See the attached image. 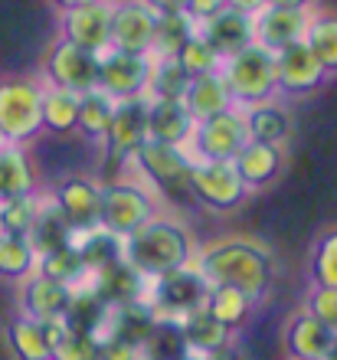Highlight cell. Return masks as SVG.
<instances>
[{"instance_id": "cell-23", "label": "cell", "mask_w": 337, "mask_h": 360, "mask_svg": "<svg viewBox=\"0 0 337 360\" xmlns=\"http://www.w3.org/2000/svg\"><path fill=\"white\" fill-rule=\"evenodd\" d=\"M233 167L249 193H253V190H265L272 180L281 174V148L249 141L243 151L233 158Z\"/></svg>"}, {"instance_id": "cell-43", "label": "cell", "mask_w": 337, "mask_h": 360, "mask_svg": "<svg viewBox=\"0 0 337 360\" xmlns=\"http://www.w3.org/2000/svg\"><path fill=\"white\" fill-rule=\"evenodd\" d=\"M262 7H265V0H226V10H236V13H243V17H249V20Z\"/></svg>"}, {"instance_id": "cell-10", "label": "cell", "mask_w": 337, "mask_h": 360, "mask_svg": "<svg viewBox=\"0 0 337 360\" xmlns=\"http://www.w3.org/2000/svg\"><path fill=\"white\" fill-rule=\"evenodd\" d=\"M56 213L69 226V233H95L102 213V187L89 177H63L49 193Z\"/></svg>"}, {"instance_id": "cell-32", "label": "cell", "mask_w": 337, "mask_h": 360, "mask_svg": "<svg viewBox=\"0 0 337 360\" xmlns=\"http://www.w3.org/2000/svg\"><path fill=\"white\" fill-rule=\"evenodd\" d=\"M305 46L314 53L328 76H337V13H311Z\"/></svg>"}, {"instance_id": "cell-21", "label": "cell", "mask_w": 337, "mask_h": 360, "mask_svg": "<svg viewBox=\"0 0 337 360\" xmlns=\"http://www.w3.org/2000/svg\"><path fill=\"white\" fill-rule=\"evenodd\" d=\"M246 118V131H249V141L269 144V148H285L291 138V112L279 98L262 105H249L243 108Z\"/></svg>"}, {"instance_id": "cell-47", "label": "cell", "mask_w": 337, "mask_h": 360, "mask_svg": "<svg viewBox=\"0 0 337 360\" xmlns=\"http://www.w3.org/2000/svg\"><path fill=\"white\" fill-rule=\"evenodd\" d=\"M0 148H4V138H0Z\"/></svg>"}, {"instance_id": "cell-24", "label": "cell", "mask_w": 337, "mask_h": 360, "mask_svg": "<svg viewBox=\"0 0 337 360\" xmlns=\"http://www.w3.org/2000/svg\"><path fill=\"white\" fill-rule=\"evenodd\" d=\"M253 298L243 295L239 288H229V285H206V295H203V311L213 318L220 328L233 334L239 331L249 314H253Z\"/></svg>"}, {"instance_id": "cell-40", "label": "cell", "mask_w": 337, "mask_h": 360, "mask_svg": "<svg viewBox=\"0 0 337 360\" xmlns=\"http://www.w3.org/2000/svg\"><path fill=\"white\" fill-rule=\"evenodd\" d=\"M305 311L337 334V288H308Z\"/></svg>"}, {"instance_id": "cell-12", "label": "cell", "mask_w": 337, "mask_h": 360, "mask_svg": "<svg viewBox=\"0 0 337 360\" xmlns=\"http://www.w3.org/2000/svg\"><path fill=\"white\" fill-rule=\"evenodd\" d=\"M144 141H148V95L118 102L112 128H108V134H105V141H102L105 154L118 167H128Z\"/></svg>"}, {"instance_id": "cell-44", "label": "cell", "mask_w": 337, "mask_h": 360, "mask_svg": "<svg viewBox=\"0 0 337 360\" xmlns=\"http://www.w3.org/2000/svg\"><path fill=\"white\" fill-rule=\"evenodd\" d=\"M59 13H69V10H79V7H89V4H102V0H49Z\"/></svg>"}, {"instance_id": "cell-31", "label": "cell", "mask_w": 337, "mask_h": 360, "mask_svg": "<svg viewBox=\"0 0 337 360\" xmlns=\"http://www.w3.org/2000/svg\"><path fill=\"white\" fill-rule=\"evenodd\" d=\"M43 131L49 134H72L75 122H79V95L66 92V89L43 86Z\"/></svg>"}, {"instance_id": "cell-22", "label": "cell", "mask_w": 337, "mask_h": 360, "mask_svg": "<svg viewBox=\"0 0 337 360\" xmlns=\"http://www.w3.org/2000/svg\"><path fill=\"white\" fill-rule=\"evenodd\" d=\"M197 33L226 59L253 43V20L243 17V13H236V10H220L216 17L200 23Z\"/></svg>"}, {"instance_id": "cell-34", "label": "cell", "mask_w": 337, "mask_h": 360, "mask_svg": "<svg viewBox=\"0 0 337 360\" xmlns=\"http://www.w3.org/2000/svg\"><path fill=\"white\" fill-rule=\"evenodd\" d=\"M190 76L177 66L174 56H154L148 79V98H184Z\"/></svg>"}, {"instance_id": "cell-1", "label": "cell", "mask_w": 337, "mask_h": 360, "mask_svg": "<svg viewBox=\"0 0 337 360\" xmlns=\"http://www.w3.org/2000/svg\"><path fill=\"white\" fill-rule=\"evenodd\" d=\"M193 272L203 278L206 285H229L249 295L253 302H262L272 288V275H275V262L272 252L259 243L246 236H226L213 239L193 252Z\"/></svg>"}, {"instance_id": "cell-37", "label": "cell", "mask_w": 337, "mask_h": 360, "mask_svg": "<svg viewBox=\"0 0 337 360\" xmlns=\"http://www.w3.org/2000/svg\"><path fill=\"white\" fill-rule=\"evenodd\" d=\"M197 33V23L184 13L174 17H158V30H154V53L151 56H174L190 37Z\"/></svg>"}, {"instance_id": "cell-6", "label": "cell", "mask_w": 337, "mask_h": 360, "mask_svg": "<svg viewBox=\"0 0 337 360\" xmlns=\"http://www.w3.org/2000/svg\"><path fill=\"white\" fill-rule=\"evenodd\" d=\"M102 187V213H98V229L112 239H128L141 223H148L158 210V197L151 193L138 177H122L98 184Z\"/></svg>"}, {"instance_id": "cell-5", "label": "cell", "mask_w": 337, "mask_h": 360, "mask_svg": "<svg viewBox=\"0 0 337 360\" xmlns=\"http://www.w3.org/2000/svg\"><path fill=\"white\" fill-rule=\"evenodd\" d=\"M190 164H193V158L187 154V148L144 141L128 167L138 171V180L154 197H167L170 203L174 200L193 203V197H190Z\"/></svg>"}, {"instance_id": "cell-26", "label": "cell", "mask_w": 337, "mask_h": 360, "mask_svg": "<svg viewBox=\"0 0 337 360\" xmlns=\"http://www.w3.org/2000/svg\"><path fill=\"white\" fill-rule=\"evenodd\" d=\"M7 334V347L17 360H49L53 357V341H49L46 324L33 321L27 314H13L4 328Z\"/></svg>"}, {"instance_id": "cell-14", "label": "cell", "mask_w": 337, "mask_h": 360, "mask_svg": "<svg viewBox=\"0 0 337 360\" xmlns=\"http://www.w3.org/2000/svg\"><path fill=\"white\" fill-rule=\"evenodd\" d=\"M158 13H151L141 0H115L112 4V49L151 56L154 53Z\"/></svg>"}, {"instance_id": "cell-11", "label": "cell", "mask_w": 337, "mask_h": 360, "mask_svg": "<svg viewBox=\"0 0 337 360\" xmlns=\"http://www.w3.org/2000/svg\"><path fill=\"white\" fill-rule=\"evenodd\" d=\"M151 63L154 56H132V53L105 49L98 56V89L112 95L115 102L141 98V95H148Z\"/></svg>"}, {"instance_id": "cell-3", "label": "cell", "mask_w": 337, "mask_h": 360, "mask_svg": "<svg viewBox=\"0 0 337 360\" xmlns=\"http://www.w3.org/2000/svg\"><path fill=\"white\" fill-rule=\"evenodd\" d=\"M229 98L236 108H249V105H262L279 98V79H275V53L262 49L259 43H249L246 49L223 59L220 66Z\"/></svg>"}, {"instance_id": "cell-48", "label": "cell", "mask_w": 337, "mask_h": 360, "mask_svg": "<svg viewBox=\"0 0 337 360\" xmlns=\"http://www.w3.org/2000/svg\"><path fill=\"white\" fill-rule=\"evenodd\" d=\"M184 360H193V357H184Z\"/></svg>"}, {"instance_id": "cell-46", "label": "cell", "mask_w": 337, "mask_h": 360, "mask_svg": "<svg viewBox=\"0 0 337 360\" xmlns=\"http://www.w3.org/2000/svg\"><path fill=\"white\" fill-rule=\"evenodd\" d=\"M324 360H337V334H334V344H331V351H328V357Z\"/></svg>"}, {"instance_id": "cell-49", "label": "cell", "mask_w": 337, "mask_h": 360, "mask_svg": "<svg viewBox=\"0 0 337 360\" xmlns=\"http://www.w3.org/2000/svg\"><path fill=\"white\" fill-rule=\"evenodd\" d=\"M0 233H4V229H0Z\"/></svg>"}, {"instance_id": "cell-19", "label": "cell", "mask_w": 337, "mask_h": 360, "mask_svg": "<svg viewBox=\"0 0 337 360\" xmlns=\"http://www.w3.org/2000/svg\"><path fill=\"white\" fill-rule=\"evenodd\" d=\"M193 131V118L180 98H148V141L184 148Z\"/></svg>"}, {"instance_id": "cell-9", "label": "cell", "mask_w": 337, "mask_h": 360, "mask_svg": "<svg viewBox=\"0 0 337 360\" xmlns=\"http://www.w3.org/2000/svg\"><path fill=\"white\" fill-rule=\"evenodd\" d=\"M190 197L210 213H236L249 200V190L243 187L233 161H193Z\"/></svg>"}, {"instance_id": "cell-36", "label": "cell", "mask_w": 337, "mask_h": 360, "mask_svg": "<svg viewBox=\"0 0 337 360\" xmlns=\"http://www.w3.org/2000/svg\"><path fill=\"white\" fill-rule=\"evenodd\" d=\"M85 269H89V259H85V252L66 243V246L53 249V252H46V256L39 259L37 272L49 275V278H56V282H63V285H69V288H72V282L85 272Z\"/></svg>"}, {"instance_id": "cell-28", "label": "cell", "mask_w": 337, "mask_h": 360, "mask_svg": "<svg viewBox=\"0 0 337 360\" xmlns=\"http://www.w3.org/2000/svg\"><path fill=\"white\" fill-rule=\"evenodd\" d=\"M115 108H118V102L108 92H102V89H92V92L79 95V122H75V131L82 134L89 144H102L108 128H112Z\"/></svg>"}, {"instance_id": "cell-16", "label": "cell", "mask_w": 337, "mask_h": 360, "mask_svg": "<svg viewBox=\"0 0 337 360\" xmlns=\"http://www.w3.org/2000/svg\"><path fill=\"white\" fill-rule=\"evenodd\" d=\"M275 79H279L281 98H305V95H314L318 89H324L331 76L301 39V43L281 49L275 56Z\"/></svg>"}, {"instance_id": "cell-33", "label": "cell", "mask_w": 337, "mask_h": 360, "mask_svg": "<svg viewBox=\"0 0 337 360\" xmlns=\"http://www.w3.org/2000/svg\"><path fill=\"white\" fill-rule=\"evenodd\" d=\"M311 288H337V226L324 229L308 256Z\"/></svg>"}, {"instance_id": "cell-45", "label": "cell", "mask_w": 337, "mask_h": 360, "mask_svg": "<svg viewBox=\"0 0 337 360\" xmlns=\"http://www.w3.org/2000/svg\"><path fill=\"white\" fill-rule=\"evenodd\" d=\"M265 7H288V10H311L314 0H265Z\"/></svg>"}, {"instance_id": "cell-18", "label": "cell", "mask_w": 337, "mask_h": 360, "mask_svg": "<svg viewBox=\"0 0 337 360\" xmlns=\"http://www.w3.org/2000/svg\"><path fill=\"white\" fill-rule=\"evenodd\" d=\"M281 344H285L288 360H324L331 351V344H334V331L324 328L318 318H311L305 308H298L285 321Z\"/></svg>"}, {"instance_id": "cell-15", "label": "cell", "mask_w": 337, "mask_h": 360, "mask_svg": "<svg viewBox=\"0 0 337 360\" xmlns=\"http://www.w3.org/2000/svg\"><path fill=\"white\" fill-rule=\"evenodd\" d=\"M75 304V292L69 285L56 282L43 272H33L30 278L20 282V314H27L33 321H69V311Z\"/></svg>"}, {"instance_id": "cell-35", "label": "cell", "mask_w": 337, "mask_h": 360, "mask_svg": "<svg viewBox=\"0 0 337 360\" xmlns=\"http://www.w3.org/2000/svg\"><path fill=\"white\" fill-rule=\"evenodd\" d=\"M174 59H177V66L187 72L190 79L197 76H210V72H220V66H223V56L216 53L210 43H206L200 33H193V37L184 43V46L174 53Z\"/></svg>"}, {"instance_id": "cell-30", "label": "cell", "mask_w": 337, "mask_h": 360, "mask_svg": "<svg viewBox=\"0 0 337 360\" xmlns=\"http://www.w3.org/2000/svg\"><path fill=\"white\" fill-rule=\"evenodd\" d=\"M39 256L33 243L27 236H10V233H0V278L4 282H23L37 272Z\"/></svg>"}, {"instance_id": "cell-7", "label": "cell", "mask_w": 337, "mask_h": 360, "mask_svg": "<svg viewBox=\"0 0 337 360\" xmlns=\"http://www.w3.org/2000/svg\"><path fill=\"white\" fill-rule=\"evenodd\" d=\"M249 144L243 108H226V112L193 122V131L187 138V154L193 161H233L236 154Z\"/></svg>"}, {"instance_id": "cell-27", "label": "cell", "mask_w": 337, "mask_h": 360, "mask_svg": "<svg viewBox=\"0 0 337 360\" xmlns=\"http://www.w3.org/2000/svg\"><path fill=\"white\" fill-rule=\"evenodd\" d=\"M37 193V171L30 164L27 148L4 144L0 148V203L13 197H30Z\"/></svg>"}, {"instance_id": "cell-38", "label": "cell", "mask_w": 337, "mask_h": 360, "mask_svg": "<svg viewBox=\"0 0 337 360\" xmlns=\"http://www.w3.org/2000/svg\"><path fill=\"white\" fill-rule=\"evenodd\" d=\"M37 213H39L37 193L4 200V203H0V229L10 233V236H30V229L37 223Z\"/></svg>"}, {"instance_id": "cell-2", "label": "cell", "mask_w": 337, "mask_h": 360, "mask_svg": "<svg viewBox=\"0 0 337 360\" xmlns=\"http://www.w3.org/2000/svg\"><path fill=\"white\" fill-rule=\"evenodd\" d=\"M122 249L125 259L138 269V275H148V278L187 269L197 252L190 229L167 213H154L148 223H141L132 236L122 239Z\"/></svg>"}, {"instance_id": "cell-20", "label": "cell", "mask_w": 337, "mask_h": 360, "mask_svg": "<svg viewBox=\"0 0 337 360\" xmlns=\"http://www.w3.org/2000/svg\"><path fill=\"white\" fill-rule=\"evenodd\" d=\"M203 295H206V282L193 272V266H187L170 275H160L158 288H154V302L160 308H167V311L187 318L190 311L203 308Z\"/></svg>"}, {"instance_id": "cell-8", "label": "cell", "mask_w": 337, "mask_h": 360, "mask_svg": "<svg viewBox=\"0 0 337 360\" xmlns=\"http://www.w3.org/2000/svg\"><path fill=\"white\" fill-rule=\"evenodd\" d=\"M39 82L53 89H66L72 95L92 92V89H98V56L56 37L43 53Z\"/></svg>"}, {"instance_id": "cell-17", "label": "cell", "mask_w": 337, "mask_h": 360, "mask_svg": "<svg viewBox=\"0 0 337 360\" xmlns=\"http://www.w3.org/2000/svg\"><path fill=\"white\" fill-rule=\"evenodd\" d=\"M314 10H288V7H262L253 17V43L279 56L281 49L305 39Z\"/></svg>"}, {"instance_id": "cell-39", "label": "cell", "mask_w": 337, "mask_h": 360, "mask_svg": "<svg viewBox=\"0 0 337 360\" xmlns=\"http://www.w3.org/2000/svg\"><path fill=\"white\" fill-rule=\"evenodd\" d=\"M49 360H98V344L92 334L75 331V328H63L56 341H53V357Z\"/></svg>"}, {"instance_id": "cell-4", "label": "cell", "mask_w": 337, "mask_h": 360, "mask_svg": "<svg viewBox=\"0 0 337 360\" xmlns=\"http://www.w3.org/2000/svg\"><path fill=\"white\" fill-rule=\"evenodd\" d=\"M43 82L30 76L0 79V138L27 148L43 134Z\"/></svg>"}, {"instance_id": "cell-13", "label": "cell", "mask_w": 337, "mask_h": 360, "mask_svg": "<svg viewBox=\"0 0 337 360\" xmlns=\"http://www.w3.org/2000/svg\"><path fill=\"white\" fill-rule=\"evenodd\" d=\"M112 4L115 0H102V4H89V7L63 13L59 37L92 56H102L105 49H112Z\"/></svg>"}, {"instance_id": "cell-41", "label": "cell", "mask_w": 337, "mask_h": 360, "mask_svg": "<svg viewBox=\"0 0 337 360\" xmlns=\"http://www.w3.org/2000/svg\"><path fill=\"white\" fill-rule=\"evenodd\" d=\"M220 10H226V0H187L184 4V17H190L200 27L210 17H216Z\"/></svg>"}, {"instance_id": "cell-42", "label": "cell", "mask_w": 337, "mask_h": 360, "mask_svg": "<svg viewBox=\"0 0 337 360\" xmlns=\"http://www.w3.org/2000/svg\"><path fill=\"white\" fill-rule=\"evenodd\" d=\"M151 13H158V17H174V13H184V4L187 0H141Z\"/></svg>"}, {"instance_id": "cell-29", "label": "cell", "mask_w": 337, "mask_h": 360, "mask_svg": "<svg viewBox=\"0 0 337 360\" xmlns=\"http://www.w3.org/2000/svg\"><path fill=\"white\" fill-rule=\"evenodd\" d=\"M180 328H184V341H187V351L193 360H206L210 354L223 351L226 344H233V334L226 331V328H220L203 308L190 311Z\"/></svg>"}, {"instance_id": "cell-25", "label": "cell", "mask_w": 337, "mask_h": 360, "mask_svg": "<svg viewBox=\"0 0 337 360\" xmlns=\"http://www.w3.org/2000/svg\"><path fill=\"white\" fill-rule=\"evenodd\" d=\"M184 108L190 112L193 122H203V118H213V115L233 108V98H229V89H226L223 76L220 72H210V76H197L187 82V92H184Z\"/></svg>"}]
</instances>
